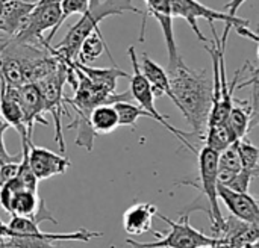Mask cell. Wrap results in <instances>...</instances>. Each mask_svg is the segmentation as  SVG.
I'll return each mask as SVG.
<instances>
[{"label": "cell", "mask_w": 259, "mask_h": 248, "mask_svg": "<svg viewBox=\"0 0 259 248\" xmlns=\"http://www.w3.org/2000/svg\"><path fill=\"white\" fill-rule=\"evenodd\" d=\"M90 0H61V20L59 27L64 24V21L73 15V14H85L88 9Z\"/></svg>", "instance_id": "cell-25"}, {"label": "cell", "mask_w": 259, "mask_h": 248, "mask_svg": "<svg viewBox=\"0 0 259 248\" xmlns=\"http://www.w3.org/2000/svg\"><path fill=\"white\" fill-rule=\"evenodd\" d=\"M170 11H171L173 20L184 18L202 42H208V38L202 33V30L199 27V23H197L199 18H205L206 21H209V24H214L215 20L225 21V24H229L232 29H235L238 32V35L249 38L258 44V35L253 30H250L249 20L238 18V17H229L228 14H225L222 11L211 9L208 6H205L199 0H170Z\"/></svg>", "instance_id": "cell-4"}, {"label": "cell", "mask_w": 259, "mask_h": 248, "mask_svg": "<svg viewBox=\"0 0 259 248\" xmlns=\"http://www.w3.org/2000/svg\"><path fill=\"white\" fill-rule=\"evenodd\" d=\"M199 182L194 180H185L181 182L184 185H190L193 188H197L202 194L200 199L206 200V208H208V217L212 223V232L214 238H220L223 226H225V217L220 211L219 206V195H217V161H219V153L212 152L208 147H203L199 153Z\"/></svg>", "instance_id": "cell-6"}, {"label": "cell", "mask_w": 259, "mask_h": 248, "mask_svg": "<svg viewBox=\"0 0 259 248\" xmlns=\"http://www.w3.org/2000/svg\"><path fill=\"white\" fill-rule=\"evenodd\" d=\"M21 161V155H9L6 150V145L3 141H0V168L6 164L11 162H20Z\"/></svg>", "instance_id": "cell-27"}, {"label": "cell", "mask_w": 259, "mask_h": 248, "mask_svg": "<svg viewBox=\"0 0 259 248\" xmlns=\"http://www.w3.org/2000/svg\"><path fill=\"white\" fill-rule=\"evenodd\" d=\"M103 50L108 53L109 59L114 62V58H112L111 50H109V47H108V44H106L103 35H102V30L97 29L96 32H93L90 36H87V38L83 39V42H82V45H80V48H79V53H77V62H80V64H83V65H88V64H91L93 61H96V59L103 53ZM114 64H115V62H114Z\"/></svg>", "instance_id": "cell-20"}, {"label": "cell", "mask_w": 259, "mask_h": 248, "mask_svg": "<svg viewBox=\"0 0 259 248\" xmlns=\"http://www.w3.org/2000/svg\"><path fill=\"white\" fill-rule=\"evenodd\" d=\"M241 167L244 171L252 173L253 176L258 177L259 173V150L255 144H252L247 138H241L237 142Z\"/></svg>", "instance_id": "cell-22"}, {"label": "cell", "mask_w": 259, "mask_h": 248, "mask_svg": "<svg viewBox=\"0 0 259 248\" xmlns=\"http://www.w3.org/2000/svg\"><path fill=\"white\" fill-rule=\"evenodd\" d=\"M27 2H30V3H36V2H39V0H27Z\"/></svg>", "instance_id": "cell-31"}, {"label": "cell", "mask_w": 259, "mask_h": 248, "mask_svg": "<svg viewBox=\"0 0 259 248\" xmlns=\"http://www.w3.org/2000/svg\"><path fill=\"white\" fill-rule=\"evenodd\" d=\"M255 177H256V176H253L252 173L241 170V171L231 180V183H229L226 188H229V189H232V191H237V192H247V191H249V186H250V182H252Z\"/></svg>", "instance_id": "cell-26"}, {"label": "cell", "mask_w": 259, "mask_h": 248, "mask_svg": "<svg viewBox=\"0 0 259 248\" xmlns=\"http://www.w3.org/2000/svg\"><path fill=\"white\" fill-rule=\"evenodd\" d=\"M73 64H74V67L77 70H80L90 79V82L94 86H97V88H100V89H103V91H106L109 94L117 92V80L120 77H126V79L131 77L129 73L123 71L117 65L111 67V68H94V67H90V65H83V64H80L77 61H74Z\"/></svg>", "instance_id": "cell-16"}, {"label": "cell", "mask_w": 259, "mask_h": 248, "mask_svg": "<svg viewBox=\"0 0 259 248\" xmlns=\"http://www.w3.org/2000/svg\"><path fill=\"white\" fill-rule=\"evenodd\" d=\"M67 67L59 61L58 68L46 76L44 79L38 80L35 85L38 86L46 112H50L55 120V138L59 145V150L65 153V141L62 135V117L65 115V95H64V85L67 83Z\"/></svg>", "instance_id": "cell-8"}, {"label": "cell", "mask_w": 259, "mask_h": 248, "mask_svg": "<svg viewBox=\"0 0 259 248\" xmlns=\"http://www.w3.org/2000/svg\"><path fill=\"white\" fill-rule=\"evenodd\" d=\"M127 53H129V58H131V62H132V68H134V73L131 74L129 80H131V95H132V100L138 102L140 108L144 109L147 114H150V117L158 121L159 124H162L168 132H171L175 135V138H178L190 152L196 153V148L194 145L190 142V132H184L171 124H168V115H164V114H159L156 106H155V97H153V92H152V88H150V83L147 82V79L143 76L141 70H140V62H138V56L135 53V47L131 45L127 48Z\"/></svg>", "instance_id": "cell-7"}, {"label": "cell", "mask_w": 259, "mask_h": 248, "mask_svg": "<svg viewBox=\"0 0 259 248\" xmlns=\"http://www.w3.org/2000/svg\"><path fill=\"white\" fill-rule=\"evenodd\" d=\"M217 195L219 202H222L228 211L232 214L234 218L247 223L255 224L259 223V206L255 197H252L249 192H237L226 186L219 185L217 186Z\"/></svg>", "instance_id": "cell-12"}, {"label": "cell", "mask_w": 259, "mask_h": 248, "mask_svg": "<svg viewBox=\"0 0 259 248\" xmlns=\"http://www.w3.org/2000/svg\"><path fill=\"white\" fill-rule=\"evenodd\" d=\"M165 71L170 79L175 105L193 127L190 135L203 139L212 108V79L208 77L205 70L190 68L184 59Z\"/></svg>", "instance_id": "cell-1"}, {"label": "cell", "mask_w": 259, "mask_h": 248, "mask_svg": "<svg viewBox=\"0 0 259 248\" xmlns=\"http://www.w3.org/2000/svg\"><path fill=\"white\" fill-rule=\"evenodd\" d=\"M18 103L24 115V121L27 126V135L32 136L33 124L39 123L47 126L49 121L44 118V102L41 97V92L35 83H24L18 86Z\"/></svg>", "instance_id": "cell-14"}, {"label": "cell", "mask_w": 259, "mask_h": 248, "mask_svg": "<svg viewBox=\"0 0 259 248\" xmlns=\"http://www.w3.org/2000/svg\"><path fill=\"white\" fill-rule=\"evenodd\" d=\"M61 0H39L33 5L20 32L12 38L14 41L50 47V39L59 30Z\"/></svg>", "instance_id": "cell-5"}, {"label": "cell", "mask_w": 259, "mask_h": 248, "mask_svg": "<svg viewBox=\"0 0 259 248\" xmlns=\"http://www.w3.org/2000/svg\"><path fill=\"white\" fill-rule=\"evenodd\" d=\"M203 141H205V147L211 148L215 153H222L225 148H228L237 139L234 138V135L231 133L228 126L223 123V124L208 126L206 133L203 136Z\"/></svg>", "instance_id": "cell-21"}, {"label": "cell", "mask_w": 259, "mask_h": 248, "mask_svg": "<svg viewBox=\"0 0 259 248\" xmlns=\"http://www.w3.org/2000/svg\"><path fill=\"white\" fill-rule=\"evenodd\" d=\"M8 229L11 230L12 236H32V238L47 241V242H61V241L88 242L94 238L103 236V233L100 232H91L87 229H79L73 233H46V232H41L39 226H36L32 220L23 218V217H12L8 224Z\"/></svg>", "instance_id": "cell-10"}, {"label": "cell", "mask_w": 259, "mask_h": 248, "mask_svg": "<svg viewBox=\"0 0 259 248\" xmlns=\"http://www.w3.org/2000/svg\"><path fill=\"white\" fill-rule=\"evenodd\" d=\"M179 221H173L162 214H156V217L165 221L170 226L167 233L153 232L158 238L156 242H138L134 239H126V244L131 248H205L222 245L220 238L208 236L203 232L194 229L190 223V214H181Z\"/></svg>", "instance_id": "cell-3"}, {"label": "cell", "mask_w": 259, "mask_h": 248, "mask_svg": "<svg viewBox=\"0 0 259 248\" xmlns=\"http://www.w3.org/2000/svg\"><path fill=\"white\" fill-rule=\"evenodd\" d=\"M126 12L143 14V11L134 5V0H90L87 12L82 14L80 20L73 27H70L64 39L56 47H52V55L65 65L73 64L77 61V53L83 39L100 29L99 24L105 18L123 15Z\"/></svg>", "instance_id": "cell-2"}, {"label": "cell", "mask_w": 259, "mask_h": 248, "mask_svg": "<svg viewBox=\"0 0 259 248\" xmlns=\"http://www.w3.org/2000/svg\"><path fill=\"white\" fill-rule=\"evenodd\" d=\"M158 214V208L152 203H135L123 215V229L126 233L140 236L152 230L153 218Z\"/></svg>", "instance_id": "cell-15"}, {"label": "cell", "mask_w": 259, "mask_h": 248, "mask_svg": "<svg viewBox=\"0 0 259 248\" xmlns=\"http://www.w3.org/2000/svg\"><path fill=\"white\" fill-rule=\"evenodd\" d=\"M27 159L38 182L64 174L71 167V162L67 156H61L44 147H36L33 142L29 144Z\"/></svg>", "instance_id": "cell-11"}, {"label": "cell", "mask_w": 259, "mask_h": 248, "mask_svg": "<svg viewBox=\"0 0 259 248\" xmlns=\"http://www.w3.org/2000/svg\"><path fill=\"white\" fill-rule=\"evenodd\" d=\"M0 118L9 127H14L18 132L21 138V144L32 142V139L27 135V126L18 103V86H11L3 83L2 94H0Z\"/></svg>", "instance_id": "cell-13"}, {"label": "cell", "mask_w": 259, "mask_h": 248, "mask_svg": "<svg viewBox=\"0 0 259 248\" xmlns=\"http://www.w3.org/2000/svg\"><path fill=\"white\" fill-rule=\"evenodd\" d=\"M11 236H12V233L8 229V226L0 221V239H6V238H11Z\"/></svg>", "instance_id": "cell-29"}, {"label": "cell", "mask_w": 259, "mask_h": 248, "mask_svg": "<svg viewBox=\"0 0 259 248\" xmlns=\"http://www.w3.org/2000/svg\"><path fill=\"white\" fill-rule=\"evenodd\" d=\"M140 70H141L143 76L147 79V82L150 83V88H152L155 98L167 95L175 103V95H173L171 88H170V79H168L167 71L159 64H156L153 59H150L147 53H144L141 58Z\"/></svg>", "instance_id": "cell-17"}, {"label": "cell", "mask_w": 259, "mask_h": 248, "mask_svg": "<svg viewBox=\"0 0 259 248\" xmlns=\"http://www.w3.org/2000/svg\"><path fill=\"white\" fill-rule=\"evenodd\" d=\"M146 2V11H143V26L140 33V42H144V30H146V21L149 17H153L164 35V41L168 52V65L167 70L173 68L179 61H182V56L178 52L176 39H175V29H173V17L170 11V0H144Z\"/></svg>", "instance_id": "cell-9"}, {"label": "cell", "mask_w": 259, "mask_h": 248, "mask_svg": "<svg viewBox=\"0 0 259 248\" xmlns=\"http://www.w3.org/2000/svg\"><path fill=\"white\" fill-rule=\"evenodd\" d=\"M90 126L94 135H109L118 126V115L114 105H102L90 112Z\"/></svg>", "instance_id": "cell-18"}, {"label": "cell", "mask_w": 259, "mask_h": 248, "mask_svg": "<svg viewBox=\"0 0 259 248\" xmlns=\"http://www.w3.org/2000/svg\"><path fill=\"white\" fill-rule=\"evenodd\" d=\"M39 202L41 199L38 197V192H32L29 189L20 188L11 199L6 212L11 214L12 217H23L32 220L38 211Z\"/></svg>", "instance_id": "cell-19"}, {"label": "cell", "mask_w": 259, "mask_h": 248, "mask_svg": "<svg viewBox=\"0 0 259 248\" xmlns=\"http://www.w3.org/2000/svg\"><path fill=\"white\" fill-rule=\"evenodd\" d=\"M246 0H231L229 3H226L225 5V11H222V12H225V14H228L229 17H237V12H238V9L241 8V5L244 3Z\"/></svg>", "instance_id": "cell-28"}, {"label": "cell", "mask_w": 259, "mask_h": 248, "mask_svg": "<svg viewBox=\"0 0 259 248\" xmlns=\"http://www.w3.org/2000/svg\"><path fill=\"white\" fill-rule=\"evenodd\" d=\"M8 129H9V126L0 118V141H3V135H5V132H6Z\"/></svg>", "instance_id": "cell-30"}, {"label": "cell", "mask_w": 259, "mask_h": 248, "mask_svg": "<svg viewBox=\"0 0 259 248\" xmlns=\"http://www.w3.org/2000/svg\"><path fill=\"white\" fill-rule=\"evenodd\" d=\"M117 115H118V123L120 126H135L137 121L143 117L146 118H152L150 114H147L144 109H141L140 106L131 103V102H120L114 105Z\"/></svg>", "instance_id": "cell-23"}, {"label": "cell", "mask_w": 259, "mask_h": 248, "mask_svg": "<svg viewBox=\"0 0 259 248\" xmlns=\"http://www.w3.org/2000/svg\"><path fill=\"white\" fill-rule=\"evenodd\" d=\"M235 142L231 144L228 148H225L222 153H219V161H217V170L219 171H225V173H231V174H238L243 170L241 161H240V155H238V148H237Z\"/></svg>", "instance_id": "cell-24"}]
</instances>
